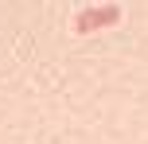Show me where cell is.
Here are the masks:
<instances>
[{"mask_svg": "<svg viewBox=\"0 0 148 144\" xmlns=\"http://www.w3.org/2000/svg\"><path fill=\"white\" fill-rule=\"evenodd\" d=\"M121 20V4H90L74 16V35H90V31L113 27Z\"/></svg>", "mask_w": 148, "mask_h": 144, "instance_id": "cell-1", "label": "cell"}]
</instances>
